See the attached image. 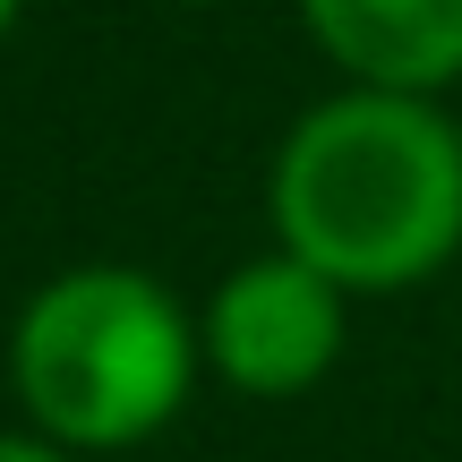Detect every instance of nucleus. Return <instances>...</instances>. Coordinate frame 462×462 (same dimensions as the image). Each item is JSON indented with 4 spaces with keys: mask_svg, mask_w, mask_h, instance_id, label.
I'll return each instance as SVG.
<instances>
[{
    "mask_svg": "<svg viewBox=\"0 0 462 462\" xmlns=\"http://www.w3.org/2000/svg\"><path fill=\"white\" fill-rule=\"evenodd\" d=\"M274 248L326 274L343 300H385L429 282L462 248V129L429 95L309 103L265 171Z\"/></svg>",
    "mask_w": 462,
    "mask_h": 462,
    "instance_id": "1",
    "label": "nucleus"
},
{
    "mask_svg": "<svg viewBox=\"0 0 462 462\" xmlns=\"http://www.w3.org/2000/svg\"><path fill=\"white\" fill-rule=\"evenodd\" d=\"M198 317L146 265H60L34 282L9 326V385L17 411L60 454H129L180 420L198 385Z\"/></svg>",
    "mask_w": 462,
    "mask_h": 462,
    "instance_id": "2",
    "label": "nucleus"
},
{
    "mask_svg": "<svg viewBox=\"0 0 462 462\" xmlns=\"http://www.w3.org/2000/svg\"><path fill=\"white\" fill-rule=\"evenodd\" d=\"M343 334H351V300L282 248L240 257L206 291V317H198L206 368L231 394H257V402H291L309 385H326L343 360Z\"/></svg>",
    "mask_w": 462,
    "mask_h": 462,
    "instance_id": "3",
    "label": "nucleus"
},
{
    "mask_svg": "<svg viewBox=\"0 0 462 462\" xmlns=\"http://www.w3.org/2000/svg\"><path fill=\"white\" fill-rule=\"evenodd\" d=\"M309 43L368 95H446L462 78V0H291Z\"/></svg>",
    "mask_w": 462,
    "mask_h": 462,
    "instance_id": "4",
    "label": "nucleus"
},
{
    "mask_svg": "<svg viewBox=\"0 0 462 462\" xmlns=\"http://www.w3.org/2000/svg\"><path fill=\"white\" fill-rule=\"evenodd\" d=\"M0 462H78V454L43 446V437H34V429H0Z\"/></svg>",
    "mask_w": 462,
    "mask_h": 462,
    "instance_id": "5",
    "label": "nucleus"
},
{
    "mask_svg": "<svg viewBox=\"0 0 462 462\" xmlns=\"http://www.w3.org/2000/svg\"><path fill=\"white\" fill-rule=\"evenodd\" d=\"M26 17V0H0V43H9V26Z\"/></svg>",
    "mask_w": 462,
    "mask_h": 462,
    "instance_id": "6",
    "label": "nucleus"
}]
</instances>
